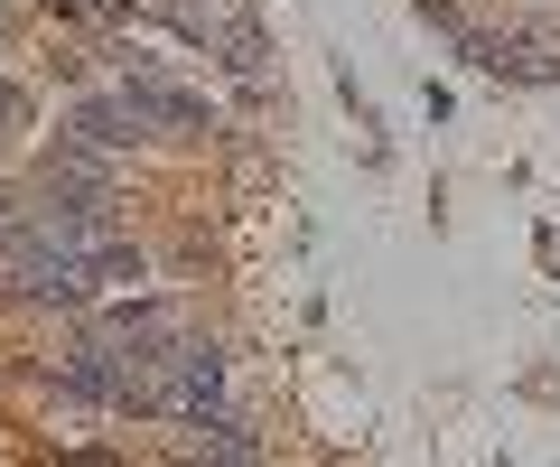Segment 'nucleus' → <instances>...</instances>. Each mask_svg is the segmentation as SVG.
<instances>
[{
  "instance_id": "4",
  "label": "nucleus",
  "mask_w": 560,
  "mask_h": 467,
  "mask_svg": "<svg viewBox=\"0 0 560 467\" xmlns=\"http://www.w3.org/2000/svg\"><path fill=\"white\" fill-rule=\"evenodd\" d=\"M10 122H20V94H10V84H0V131H10Z\"/></svg>"
},
{
  "instance_id": "1",
  "label": "nucleus",
  "mask_w": 560,
  "mask_h": 467,
  "mask_svg": "<svg viewBox=\"0 0 560 467\" xmlns=\"http://www.w3.org/2000/svg\"><path fill=\"white\" fill-rule=\"evenodd\" d=\"M140 131H150V122L131 113V94H84L75 113H66V141H75V150H103V160H113V150H131Z\"/></svg>"
},
{
  "instance_id": "3",
  "label": "nucleus",
  "mask_w": 560,
  "mask_h": 467,
  "mask_svg": "<svg viewBox=\"0 0 560 467\" xmlns=\"http://www.w3.org/2000/svg\"><path fill=\"white\" fill-rule=\"evenodd\" d=\"M187 430H197L206 458H261V440H253L243 421H224V411H206V421H187Z\"/></svg>"
},
{
  "instance_id": "2",
  "label": "nucleus",
  "mask_w": 560,
  "mask_h": 467,
  "mask_svg": "<svg viewBox=\"0 0 560 467\" xmlns=\"http://www.w3.org/2000/svg\"><path fill=\"white\" fill-rule=\"evenodd\" d=\"M121 94H131L140 122H160V131H197V122H206V103H197V94H178V84H160V75H131Z\"/></svg>"
}]
</instances>
